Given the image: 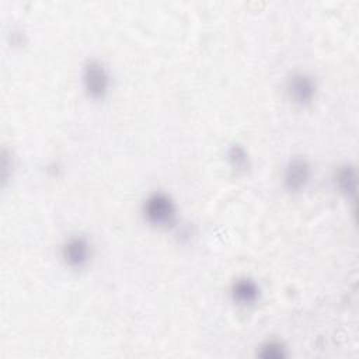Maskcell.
I'll return each mask as SVG.
<instances>
[{"label": "cell", "instance_id": "1", "mask_svg": "<svg viewBox=\"0 0 359 359\" xmlns=\"http://www.w3.org/2000/svg\"><path fill=\"white\" fill-rule=\"evenodd\" d=\"M81 83L90 98L102 100L109 93L111 74L101 60L90 59L83 66Z\"/></svg>", "mask_w": 359, "mask_h": 359}, {"label": "cell", "instance_id": "2", "mask_svg": "<svg viewBox=\"0 0 359 359\" xmlns=\"http://www.w3.org/2000/svg\"><path fill=\"white\" fill-rule=\"evenodd\" d=\"M143 215L150 224L168 227L175 222L177 206L170 195L164 192H154L144 201Z\"/></svg>", "mask_w": 359, "mask_h": 359}, {"label": "cell", "instance_id": "3", "mask_svg": "<svg viewBox=\"0 0 359 359\" xmlns=\"http://www.w3.org/2000/svg\"><path fill=\"white\" fill-rule=\"evenodd\" d=\"M60 255L69 268L81 269L93 257V245L86 236H70L63 241Z\"/></svg>", "mask_w": 359, "mask_h": 359}, {"label": "cell", "instance_id": "4", "mask_svg": "<svg viewBox=\"0 0 359 359\" xmlns=\"http://www.w3.org/2000/svg\"><path fill=\"white\" fill-rule=\"evenodd\" d=\"M286 91L293 102L299 105H307L316 98L317 83L310 74L297 72L287 79Z\"/></svg>", "mask_w": 359, "mask_h": 359}, {"label": "cell", "instance_id": "5", "mask_svg": "<svg viewBox=\"0 0 359 359\" xmlns=\"http://www.w3.org/2000/svg\"><path fill=\"white\" fill-rule=\"evenodd\" d=\"M311 178V165L306 158H290L283 170V185L289 192L303 191Z\"/></svg>", "mask_w": 359, "mask_h": 359}, {"label": "cell", "instance_id": "6", "mask_svg": "<svg viewBox=\"0 0 359 359\" xmlns=\"http://www.w3.org/2000/svg\"><path fill=\"white\" fill-rule=\"evenodd\" d=\"M259 294L261 289L258 283L248 276L237 278L230 286V296L233 302L240 306L254 304L259 299Z\"/></svg>", "mask_w": 359, "mask_h": 359}, {"label": "cell", "instance_id": "7", "mask_svg": "<svg viewBox=\"0 0 359 359\" xmlns=\"http://www.w3.org/2000/svg\"><path fill=\"white\" fill-rule=\"evenodd\" d=\"M335 187L337 189L351 198L356 194V170L352 164H344L335 171Z\"/></svg>", "mask_w": 359, "mask_h": 359}, {"label": "cell", "instance_id": "8", "mask_svg": "<svg viewBox=\"0 0 359 359\" xmlns=\"http://www.w3.org/2000/svg\"><path fill=\"white\" fill-rule=\"evenodd\" d=\"M257 355L259 358H264V359H282L287 353H286V346L280 341L271 339V341L264 342L259 346Z\"/></svg>", "mask_w": 359, "mask_h": 359}, {"label": "cell", "instance_id": "9", "mask_svg": "<svg viewBox=\"0 0 359 359\" xmlns=\"http://www.w3.org/2000/svg\"><path fill=\"white\" fill-rule=\"evenodd\" d=\"M227 158L236 170H247L250 167V157L244 147L240 144H233L227 151Z\"/></svg>", "mask_w": 359, "mask_h": 359}]
</instances>
